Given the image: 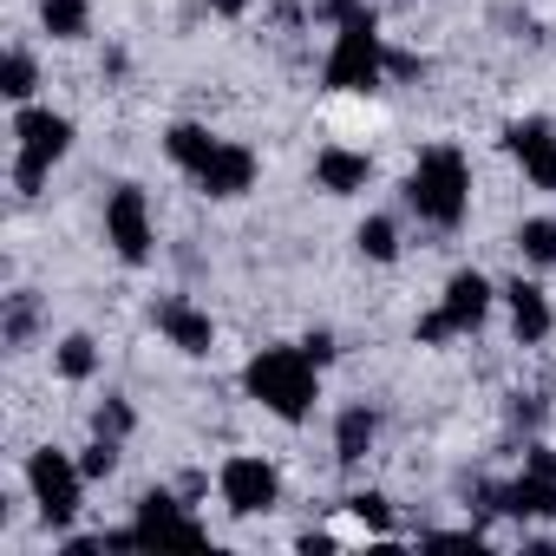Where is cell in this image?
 Instances as JSON below:
<instances>
[{"label":"cell","instance_id":"1","mask_svg":"<svg viewBox=\"0 0 556 556\" xmlns=\"http://www.w3.org/2000/svg\"><path fill=\"white\" fill-rule=\"evenodd\" d=\"M406 203L419 210V223L458 229L465 210H471V170H465V157H458L452 144L419 151V164H413V177H406Z\"/></svg>","mask_w":556,"mask_h":556},{"label":"cell","instance_id":"2","mask_svg":"<svg viewBox=\"0 0 556 556\" xmlns=\"http://www.w3.org/2000/svg\"><path fill=\"white\" fill-rule=\"evenodd\" d=\"M249 393L282 419H308L321 400V367L308 361V348H262L249 361Z\"/></svg>","mask_w":556,"mask_h":556},{"label":"cell","instance_id":"3","mask_svg":"<svg viewBox=\"0 0 556 556\" xmlns=\"http://www.w3.org/2000/svg\"><path fill=\"white\" fill-rule=\"evenodd\" d=\"M73 151V118L47 112V105H21L14 118V190L40 197V184L53 177V164Z\"/></svg>","mask_w":556,"mask_h":556},{"label":"cell","instance_id":"4","mask_svg":"<svg viewBox=\"0 0 556 556\" xmlns=\"http://www.w3.org/2000/svg\"><path fill=\"white\" fill-rule=\"evenodd\" d=\"M380 79H387V40H380L374 14H354L348 27H334L328 86H334V92H374Z\"/></svg>","mask_w":556,"mask_h":556},{"label":"cell","instance_id":"5","mask_svg":"<svg viewBox=\"0 0 556 556\" xmlns=\"http://www.w3.org/2000/svg\"><path fill=\"white\" fill-rule=\"evenodd\" d=\"M27 491H34V504L47 510V523H66V517L79 510L86 465H79V458H66V452H53V445H40V452L27 458Z\"/></svg>","mask_w":556,"mask_h":556},{"label":"cell","instance_id":"6","mask_svg":"<svg viewBox=\"0 0 556 556\" xmlns=\"http://www.w3.org/2000/svg\"><path fill=\"white\" fill-rule=\"evenodd\" d=\"M105 242H112L125 262H151L157 229H151V203H144L138 184H118V190L105 197Z\"/></svg>","mask_w":556,"mask_h":556},{"label":"cell","instance_id":"7","mask_svg":"<svg viewBox=\"0 0 556 556\" xmlns=\"http://www.w3.org/2000/svg\"><path fill=\"white\" fill-rule=\"evenodd\" d=\"M216 491H223V504H229V510L255 517V510H268L275 497H282V478H275V465H268V458L236 452V458L216 471Z\"/></svg>","mask_w":556,"mask_h":556},{"label":"cell","instance_id":"8","mask_svg":"<svg viewBox=\"0 0 556 556\" xmlns=\"http://www.w3.org/2000/svg\"><path fill=\"white\" fill-rule=\"evenodd\" d=\"M151 321H157V334H164L177 354H210V348H216V321H210L197 302H184V295H157V302H151Z\"/></svg>","mask_w":556,"mask_h":556},{"label":"cell","instance_id":"9","mask_svg":"<svg viewBox=\"0 0 556 556\" xmlns=\"http://www.w3.org/2000/svg\"><path fill=\"white\" fill-rule=\"evenodd\" d=\"M504 144H510V157L523 164V177L536 190H556V125L549 118H517L504 131Z\"/></svg>","mask_w":556,"mask_h":556},{"label":"cell","instance_id":"10","mask_svg":"<svg viewBox=\"0 0 556 556\" xmlns=\"http://www.w3.org/2000/svg\"><path fill=\"white\" fill-rule=\"evenodd\" d=\"M439 315L452 321V334H471L484 315H491V282L478 268H458L452 282H445V302H439Z\"/></svg>","mask_w":556,"mask_h":556},{"label":"cell","instance_id":"11","mask_svg":"<svg viewBox=\"0 0 556 556\" xmlns=\"http://www.w3.org/2000/svg\"><path fill=\"white\" fill-rule=\"evenodd\" d=\"M197 184H203V197H242V190L255 184V151H242V144H216L210 164L197 170Z\"/></svg>","mask_w":556,"mask_h":556},{"label":"cell","instance_id":"12","mask_svg":"<svg viewBox=\"0 0 556 556\" xmlns=\"http://www.w3.org/2000/svg\"><path fill=\"white\" fill-rule=\"evenodd\" d=\"M138 536H177V543H203V530L177 510V497L170 491H144L138 497V523H131Z\"/></svg>","mask_w":556,"mask_h":556},{"label":"cell","instance_id":"13","mask_svg":"<svg viewBox=\"0 0 556 556\" xmlns=\"http://www.w3.org/2000/svg\"><path fill=\"white\" fill-rule=\"evenodd\" d=\"M504 308H510V334H517L523 348L549 341V302H543L536 282H510V289H504Z\"/></svg>","mask_w":556,"mask_h":556},{"label":"cell","instance_id":"14","mask_svg":"<svg viewBox=\"0 0 556 556\" xmlns=\"http://www.w3.org/2000/svg\"><path fill=\"white\" fill-rule=\"evenodd\" d=\"M367 177H374V164H367L361 151H341V144H328V151L315 157V184H321L328 197H354V190H367Z\"/></svg>","mask_w":556,"mask_h":556},{"label":"cell","instance_id":"15","mask_svg":"<svg viewBox=\"0 0 556 556\" xmlns=\"http://www.w3.org/2000/svg\"><path fill=\"white\" fill-rule=\"evenodd\" d=\"M374 432H380L374 406H348V413L334 419V458H341V465H361V458L374 452Z\"/></svg>","mask_w":556,"mask_h":556},{"label":"cell","instance_id":"16","mask_svg":"<svg viewBox=\"0 0 556 556\" xmlns=\"http://www.w3.org/2000/svg\"><path fill=\"white\" fill-rule=\"evenodd\" d=\"M216 144H223V138H210L203 125H170V131H164V151H170V164H177V170H190V177L210 164V151H216Z\"/></svg>","mask_w":556,"mask_h":556},{"label":"cell","instance_id":"17","mask_svg":"<svg viewBox=\"0 0 556 556\" xmlns=\"http://www.w3.org/2000/svg\"><path fill=\"white\" fill-rule=\"evenodd\" d=\"M40 27L53 40H86L92 34V0H40Z\"/></svg>","mask_w":556,"mask_h":556},{"label":"cell","instance_id":"18","mask_svg":"<svg viewBox=\"0 0 556 556\" xmlns=\"http://www.w3.org/2000/svg\"><path fill=\"white\" fill-rule=\"evenodd\" d=\"M0 334H8L14 354L34 348V334H40V302H34V289H14V295H8V328H0Z\"/></svg>","mask_w":556,"mask_h":556},{"label":"cell","instance_id":"19","mask_svg":"<svg viewBox=\"0 0 556 556\" xmlns=\"http://www.w3.org/2000/svg\"><path fill=\"white\" fill-rule=\"evenodd\" d=\"M53 367H60V380H92L99 374V341L92 334H66L53 348Z\"/></svg>","mask_w":556,"mask_h":556},{"label":"cell","instance_id":"20","mask_svg":"<svg viewBox=\"0 0 556 556\" xmlns=\"http://www.w3.org/2000/svg\"><path fill=\"white\" fill-rule=\"evenodd\" d=\"M517 249H523V262L556 268V216H530V223H517Z\"/></svg>","mask_w":556,"mask_h":556},{"label":"cell","instance_id":"21","mask_svg":"<svg viewBox=\"0 0 556 556\" xmlns=\"http://www.w3.org/2000/svg\"><path fill=\"white\" fill-rule=\"evenodd\" d=\"M0 92H8L14 105H27V99L40 92V66H34V53H27V47H14V53H8V66H0Z\"/></svg>","mask_w":556,"mask_h":556},{"label":"cell","instance_id":"22","mask_svg":"<svg viewBox=\"0 0 556 556\" xmlns=\"http://www.w3.org/2000/svg\"><path fill=\"white\" fill-rule=\"evenodd\" d=\"M354 242H361V255H374V262H393V255H400V223H393V216H367Z\"/></svg>","mask_w":556,"mask_h":556},{"label":"cell","instance_id":"23","mask_svg":"<svg viewBox=\"0 0 556 556\" xmlns=\"http://www.w3.org/2000/svg\"><path fill=\"white\" fill-rule=\"evenodd\" d=\"M118 445H125V439H105V432H92V445L79 452L86 478H112V471H118Z\"/></svg>","mask_w":556,"mask_h":556},{"label":"cell","instance_id":"24","mask_svg":"<svg viewBox=\"0 0 556 556\" xmlns=\"http://www.w3.org/2000/svg\"><path fill=\"white\" fill-rule=\"evenodd\" d=\"M131 426H138V419H131V406H125L118 393H105V406L92 413V432H105V439H125Z\"/></svg>","mask_w":556,"mask_h":556},{"label":"cell","instance_id":"25","mask_svg":"<svg viewBox=\"0 0 556 556\" xmlns=\"http://www.w3.org/2000/svg\"><path fill=\"white\" fill-rule=\"evenodd\" d=\"M348 510H354V523H367V530H387V523H393V504H387L380 491H354Z\"/></svg>","mask_w":556,"mask_h":556},{"label":"cell","instance_id":"26","mask_svg":"<svg viewBox=\"0 0 556 556\" xmlns=\"http://www.w3.org/2000/svg\"><path fill=\"white\" fill-rule=\"evenodd\" d=\"M354 14H367V0H315V21H328V27H348Z\"/></svg>","mask_w":556,"mask_h":556},{"label":"cell","instance_id":"27","mask_svg":"<svg viewBox=\"0 0 556 556\" xmlns=\"http://www.w3.org/2000/svg\"><path fill=\"white\" fill-rule=\"evenodd\" d=\"M387 79H426V60L419 53H387Z\"/></svg>","mask_w":556,"mask_h":556},{"label":"cell","instance_id":"28","mask_svg":"<svg viewBox=\"0 0 556 556\" xmlns=\"http://www.w3.org/2000/svg\"><path fill=\"white\" fill-rule=\"evenodd\" d=\"M302 348H308V361H315V367H328V361H334V334H328V328H315Z\"/></svg>","mask_w":556,"mask_h":556},{"label":"cell","instance_id":"29","mask_svg":"<svg viewBox=\"0 0 556 556\" xmlns=\"http://www.w3.org/2000/svg\"><path fill=\"white\" fill-rule=\"evenodd\" d=\"M210 8H216V14H242V8H249V0H210Z\"/></svg>","mask_w":556,"mask_h":556}]
</instances>
